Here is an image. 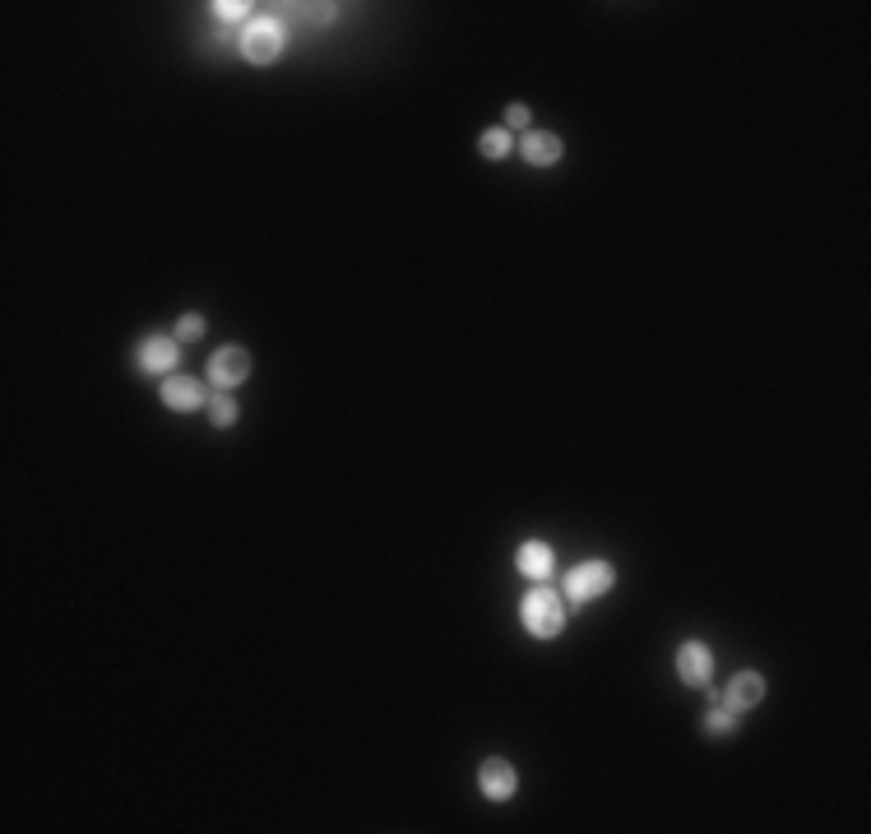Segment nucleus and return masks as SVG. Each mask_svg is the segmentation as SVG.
I'll return each instance as SVG.
<instances>
[{
  "mask_svg": "<svg viewBox=\"0 0 871 834\" xmlns=\"http://www.w3.org/2000/svg\"><path fill=\"white\" fill-rule=\"evenodd\" d=\"M519 617H524V631H529V635L552 640V635H561V626H566V598L556 594L552 584H538V589L524 598Z\"/></svg>",
  "mask_w": 871,
  "mask_h": 834,
  "instance_id": "1",
  "label": "nucleus"
},
{
  "mask_svg": "<svg viewBox=\"0 0 871 834\" xmlns=\"http://www.w3.org/2000/svg\"><path fill=\"white\" fill-rule=\"evenodd\" d=\"M617 584V570L607 561H580V566L566 575V603H589V598L607 594Z\"/></svg>",
  "mask_w": 871,
  "mask_h": 834,
  "instance_id": "2",
  "label": "nucleus"
},
{
  "mask_svg": "<svg viewBox=\"0 0 871 834\" xmlns=\"http://www.w3.org/2000/svg\"><path fill=\"white\" fill-rule=\"evenodd\" d=\"M278 51H283V28L274 19H251V24L241 28V56L251 65L278 61Z\"/></svg>",
  "mask_w": 871,
  "mask_h": 834,
  "instance_id": "3",
  "label": "nucleus"
},
{
  "mask_svg": "<svg viewBox=\"0 0 871 834\" xmlns=\"http://www.w3.org/2000/svg\"><path fill=\"white\" fill-rule=\"evenodd\" d=\"M204 376L214 380L218 390H237L241 380H251V353L246 348H218L214 357H209V367H204Z\"/></svg>",
  "mask_w": 871,
  "mask_h": 834,
  "instance_id": "4",
  "label": "nucleus"
},
{
  "mask_svg": "<svg viewBox=\"0 0 871 834\" xmlns=\"http://www.w3.org/2000/svg\"><path fill=\"white\" fill-rule=\"evenodd\" d=\"M181 362V343L177 334H153V339L139 343V367L153 371V376H172Z\"/></svg>",
  "mask_w": 871,
  "mask_h": 834,
  "instance_id": "5",
  "label": "nucleus"
},
{
  "mask_svg": "<svg viewBox=\"0 0 871 834\" xmlns=\"http://www.w3.org/2000/svg\"><path fill=\"white\" fill-rule=\"evenodd\" d=\"M478 788H482L487 797H492V802H510V797L519 793V774H515V765H510V760H501V756L482 760Z\"/></svg>",
  "mask_w": 871,
  "mask_h": 834,
  "instance_id": "6",
  "label": "nucleus"
},
{
  "mask_svg": "<svg viewBox=\"0 0 871 834\" xmlns=\"http://www.w3.org/2000/svg\"><path fill=\"white\" fill-rule=\"evenodd\" d=\"M677 677H682L686 686H709V677H714V654H709V645L686 640V645L677 649Z\"/></svg>",
  "mask_w": 871,
  "mask_h": 834,
  "instance_id": "7",
  "label": "nucleus"
},
{
  "mask_svg": "<svg viewBox=\"0 0 871 834\" xmlns=\"http://www.w3.org/2000/svg\"><path fill=\"white\" fill-rule=\"evenodd\" d=\"M760 700H765V677H760V672H737L733 686L723 691V705L733 709V714H746V709H756Z\"/></svg>",
  "mask_w": 871,
  "mask_h": 834,
  "instance_id": "8",
  "label": "nucleus"
},
{
  "mask_svg": "<svg viewBox=\"0 0 871 834\" xmlns=\"http://www.w3.org/2000/svg\"><path fill=\"white\" fill-rule=\"evenodd\" d=\"M515 566L529 575V580H538V584H547L552 580V566H556V552L547 543H524L515 552Z\"/></svg>",
  "mask_w": 871,
  "mask_h": 834,
  "instance_id": "9",
  "label": "nucleus"
},
{
  "mask_svg": "<svg viewBox=\"0 0 871 834\" xmlns=\"http://www.w3.org/2000/svg\"><path fill=\"white\" fill-rule=\"evenodd\" d=\"M519 153H524V163H533V167H556L561 163V139L547 135V130H529L524 144H519Z\"/></svg>",
  "mask_w": 871,
  "mask_h": 834,
  "instance_id": "10",
  "label": "nucleus"
},
{
  "mask_svg": "<svg viewBox=\"0 0 871 834\" xmlns=\"http://www.w3.org/2000/svg\"><path fill=\"white\" fill-rule=\"evenodd\" d=\"M163 404H167V408H177V413H195V408L204 404L200 380H186V376L163 380Z\"/></svg>",
  "mask_w": 871,
  "mask_h": 834,
  "instance_id": "11",
  "label": "nucleus"
},
{
  "mask_svg": "<svg viewBox=\"0 0 871 834\" xmlns=\"http://www.w3.org/2000/svg\"><path fill=\"white\" fill-rule=\"evenodd\" d=\"M482 158H492V163H501V158H510V130H487V135L478 139Z\"/></svg>",
  "mask_w": 871,
  "mask_h": 834,
  "instance_id": "12",
  "label": "nucleus"
},
{
  "mask_svg": "<svg viewBox=\"0 0 871 834\" xmlns=\"http://www.w3.org/2000/svg\"><path fill=\"white\" fill-rule=\"evenodd\" d=\"M209 422H214V427H232V422H237V399H232V394H218L214 404H209Z\"/></svg>",
  "mask_w": 871,
  "mask_h": 834,
  "instance_id": "13",
  "label": "nucleus"
},
{
  "mask_svg": "<svg viewBox=\"0 0 871 834\" xmlns=\"http://www.w3.org/2000/svg\"><path fill=\"white\" fill-rule=\"evenodd\" d=\"M733 728H737V714H733V709H714V714L705 719V733H714V737H719V733H733Z\"/></svg>",
  "mask_w": 871,
  "mask_h": 834,
  "instance_id": "14",
  "label": "nucleus"
},
{
  "mask_svg": "<svg viewBox=\"0 0 871 834\" xmlns=\"http://www.w3.org/2000/svg\"><path fill=\"white\" fill-rule=\"evenodd\" d=\"M246 10H251V5H241V0H218V5H214V14L223 19V24H237V19H246Z\"/></svg>",
  "mask_w": 871,
  "mask_h": 834,
  "instance_id": "15",
  "label": "nucleus"
},
{
  "mask_svg": "<svg viewBox=\"0 0 871 834\" xmlns=\"http://www.w3.org/2000/svg\"><path fill=\"white\" fill-rule=\"evenodd\" d=\"M200 334H204V320H200V316H181V325H177V343L200 339Z\"/></svg>",
  "mask_w": 871,
  "mask_h": 834,
  "instance_id": "16",
  "label": "nucleus"
},
{
  "mask_svg": "<svg viewBox=\"0 0 871 834\" xmlns=\"http://www.w3.org/2000/svg\"><path fill=\"white\" fill-rule=\"evenodd\" d=\"M306 19H311V24H329V19H334V5H306Z\"/></svg>",
  "mask_w": 871,
  "mask_h": 834,
  "instance_id": "17",
  "label": "nucleus"
},
{
  "mask_svg": "<svg viewBox=\"0 0 871 834\" xmlns=\"http://www.w3.org/2000/svg\"><path fill=\"white\" fill-rule=\"evenodd\" d=\"M505 121H510V126H529V107H524V102L505 107Z\"/></svg>",
  "mask_w": 871,
  "mask_h": 834,
  "instance_id": "18",
  "label": "nucleus"
}]
</instances>
